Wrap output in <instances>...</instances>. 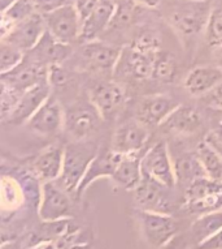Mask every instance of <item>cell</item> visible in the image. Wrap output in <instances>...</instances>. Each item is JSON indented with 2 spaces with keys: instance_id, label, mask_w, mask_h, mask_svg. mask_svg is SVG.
<instances>
[{
  "instance_id": "obj_1",
  "label": "cell",
  "mask_w": 222,
  "mask_h": 249,
  "mask_svg": "<svg viewBox=\"0 0 222 249\" xmlns=\"http://www.w3.org/2000/svg\"><path fill=\"white\" fill-rule=\"evenodd\" d=\"M209 3L194 0H172L166 5V21L183 42L204 33L210 12Z\"/></svg>"
},
{
  "instance_id": "obj_2",
  "label": "cell",
  "mask_w": 222,
  "mask_h": 249,
  "mask_svg": "<svg viewBox=\"0 0 222 249\" xmlns=\"http://www.w3.org/2000/svg\"><path fill=\"white\" fill-rule=\"evenodd\" d=\"M100 147L93 141H73L64 146V163L61 176L56 183L69 195L77 193L90 164L93 163Z\"/></svg>"
},
{
  "instance_id": "obj_3",
  "label": "cell",
  "mask_w": 222,
  "mask_h": 249,
  "mask_svg": "<svg viewBox=\"0 0 222 249\" xmlns=\"http://www.w3.org/2000/svg\"><path fill=\"white\" fill-rule=\"evenodd\" d=\"M142 236L154 248H160L178 235V225L168 213L139 209L135 213Z\"/></svg>"
},
{
  "instance_id": "obj_4",
  "label": "cell",
  "mask_w": 222,
  "mask_h": 249,
  "mask_svg": "<svg viewBox=\"0 0 222 249\" xmlns=\"http://www.w3.org/2000/svg\"><path fill=\"white\" fill-rule=\"evenodd\" d=\"M142 172L170 189L177 185L175 167L166 142L159 141L142 155Z\"/></svg>"
},
{
  "instance_id": "obj_5",
  "label": "cell",
  "mask_w": 222,
  "mask_h": 249,
  "mask_svg": "<svg viewBox=\"0 0 222 249\" xmlns=\"http://www.w3.org/2000/svg\"><path fill=\"white\" fill-rule=\"evenodd\" d=\"M46 29L55 39L64 45L79 41L82 20L73 4H66L51 13L43 15Z\"/></svg>"
},
{
  "instance_id": "obj_6",
  "label": "cell",
  "mask_w": 222,
  "mask_h": 249,
  "mask_svg": "<svg viewBox=\"0 0 222 249\" xmlns=\"http://www.w3.org/2000/svg\"><path fill=\"white\" fill-rule=\"evenodd\" d=\"M38 214L43 222L69 219L72 216V201L69 193L56 181L42 184Z\"/></svg>"
},
{
  "instance_id": "obj_7",
  "label": "cell",
  "mask_w": 222,
  "mask_h": 249,
  "mask_svg": "<svg viewBox=\"0 0 222 249\" xmlns=\"http://www.w3.org/2000/svg\"><path fill=\"white\" fill-rule=\"evenodd\" d=\"M100 119L103 118L90 101L76 103L65 112L64 128L73 141H81L96 131Z\"/></svg>"
},
{
  "instance_id": "obj_8",
  "label": "cell",
  "mask_w": 222,
  "mask_h": 249,
  "mask_svg": "<svg viewBox=\"0 0 222 249\" xmlns=\"http://www.w3.org/2000/svg\"><path fill=\"white\" fill-rule=\"evenodd\" d=\"M46 32L47 29L43 16L39 13H34L26 20L15 25L9 30V33L1 38V41L16 46L24 53H29L38 45V42L41 41Z\"/></svg>"
},
{
  "instance_id": "obj_9",
  "label": "cell",
  "mask_w": 222,
  "mask_h": 249,
  "mask_svg": "<svg viewBox=\"0 0 222 249\" xmlns=\"http://www.w3.org/2000/svg\"><path fill=\"white\" fill-rule=\"evenodd\" d=\"M64 124L65 112L53 97H49L26 123L30 131L41 136L57 135L61 129H64Z\"/></svg>"
},
{
  "instance_id": "obj_10",
  "label": "cell",
  "mask_w": 222,
  "mask_h": 249,
  "mask_svg": "<svg viewBox=\"0 0 222 249\" xmlns=\"http://www.w3.org/2000/svg\"><path fill=\"white\" fill-rule=\"evenodd\" d=\"M179 106L170 95L152 94L143 97L137 106V119L147 127L162 125L168 116Z\"/></svg>"
},
{
  "instance_id": "obj_11",
  "label": "cell",
  "mask_w": 222,
  "mask_h": 249,
  "mask_svg": "<svg viewBox=\"0 0 222 249\" xmlns=\"http://www.w3.org/2000/svg\"><path fill=\"white\" fill-rule=\"evenodd\" d=\"M147 128L138 119L124 123L114 131L111 149L121 154H137L145 146L148 140L150 133Z\"/></svg>"
},
{
  "instance_id": "obj_12",
  "label": "cell",
  "mask_w": 222,
  "mask_h": 249,
  "mask_svg": "<svg viewBox=\"0 0 222 249\" xmlns=\"http://www.w3.org/2000/svg\"><path fill=\"white\" fill-rule=\"evenodd\" d=\"M90 102L93 103L103 119H108L117 114L126 101L125 90L116 82H99L89 94Z\"/></svg>"
},
{
  "instance_id": "obj_13",
  "label": "cell",
  "mask_w": 222,
  "mask_h": 249,
  "mask_svg": "<svg viewBox=\"0 0 222 249\" xmlns=\"http://www.w3.org/2000/svg\"><path fill=\"white\" fill-rule=\"evenodd\" d=\"M166 189H170L152 178L143 175L141 183L134 189V200L142 210L168 213L170 204L166 197Z\"/></svg>"
},
{
  "instance_id": "obj_14",
  "label": "cell",
  "mask_w": 222,
  "mask_h": 249,
  "mask_svg": "<svg viewBox=\"0 0 222 249\" xmlns=\"http://www.w3.org/2000/svg\"><path fill=\"white\" fill-rule=\"evenodd\" d=\"M154 59L155 56L141 53L129 46L122 49L114 73L131 77L138 81L148 80L152 77L154 72Z\"/></svg>"
},
{
  "instance_id": "obj_15",
  "label": "cell",
  "mask_w": 222,
  "mask_h": 249,
  "mask_svg": "<svg viewBox=\"0 0 222 249\" xmlns=\"http://www.w3.org/2000/svg\"><path fill=\"white\" fill-rule=\"evenodd\" d=\"M43 81H48V67L39 63H25V60L13 71L1 74V82L21 94Z\"/></svg>"
},
{
  "instance_id": "obj_16",
  "label": "cell",
  "mask_w": 222,
  "mask_h": 249,
  "mask_svg": "<svg viewBox=\"0 0 222 249\" xmlns=\"http://www.w3.org/2000/svg\"><path fill=\"white\" fill-rule=\"evenodd\" d=\"M51 88L52 86L49 85L48 81H43L32 89L24 91L18 99L16 108L8 118V122L15 125L26 124L29 119L51 97Z\"/></svg>"
},
{
  "instance_id": "obj_17",
  "label": "cell",
  "mask_w": 222,
  "mask_h": 249,
  "mask_svg": "<svg viewBox=\"0 0 222 249\" xmlns=\"http://www.w3.org/2000/svg\"><path fill=\"white\" fill-rule=\"evenodd\" d=\"M122 50L100 41H91L83 43L81 47L82 60L86 67L94 71H111L116 68Z\"/></svg>"
},
{
  "instance_id": "obj_18",
  "label": "cell",
  "mask_w": 222,
  "mask_h": 249,
  "mask_svg": "<svg viewBox=\"0 0 222 249\" xmlns=\"http://www.w3.org/2000/svg\"><path fill=\"white\" fill-rule=\"evenodd\" d=\"M124 155L125 154L117 153L111 147L107 149V150L100 149L96 157H95V160H93V163L90 164L89 170L86 172L85 178L82 180L81 185H79V188L76 193V197L79 198L82 193L85 192L87 187H90L94 181L103 179V178L111 179L113 176L120 162L122 160V158H124Z\"/></svg>"
},
{
  "instance_id": "obj_19",
  "label": "cell",
  "mask_w": 222,
  "mask_h": 249,
  "mask_svg": "<svg viewBox=\"0 0 222 249\" xmlns=\"http://www.w3.org/2000/svg\"><path fill=\"white\" fill-rule=\"evenodd\" d=\"M64 163V147L48 146L42 150L32 162V171L42 183L56 181L63 172Z\"/></svg>"
},
{
  "instance_id": "obj_20",
  "label": "cell",
  "mask_w": 222,
  "mask_h": 249,
  "mask_svg": "<svg viewBox=\"0 0 222 249\" xmlns=\"http://www.w3.org/2000/svg\"><path fill=\"white\" fill-rule=\"evenodd\" d=\"M117 4L111 0H100L95 11L82 22L81 38L82 43L96 41L100 34H103L111 26L116 15Z\"/></svg>"
},
{
  "instance_id": "obj_21",
  "label": "cell",
  "mask_w": 222,
  "mask_h": 249,
  "mask_svg": "<svg viewBox=\"0 0 222 249\" xmlns=\"http://www.w3.org/2000/svg\"><path fill=\"white\" fill-rule=\"evenodd\" d=\"M162 125L166 131L172 132L174 135L189 137V136L198 135L202 131L203 118L198 108L179 105L168 116Z\"/></svg>"
},
{
  "instance_id": "obj_22",
  "label": "cell",
  "mask_w": 222,
  "mask_h": 249,
  "mask_svg": "<svg viewBox=\"0 0 222 249\" xmlns=\"http://www.w3.org/2000/svg\"><path fill=\"white\" fill-rule=\"evenodd\" d=\"M222 82V71L217 67H195L187 73L183 88L192 97L204 98Z\"/></svg>"
},
{
  "instance_id": "obj_23",
  "label": "cell",
  "mask_w": 222,
  "mask_h": 249,
  "mask_svg": "<svg viewBox=\"0 0 222 249\" xmlns=\"http://www.w3.org/2000/svg\"><path fill=\"white\" fill-rule=\"evenodd\" d=\"M143 178L142 172V157L139 153L137 154H125L116 168L113 176L111 180L116 185L126 189V191H134L137 185L141 183Z\"/></svg>"
},
{
  "instance_id": "obj_24",
  "label": "cell",
  "mask_w": 222,
  "mask_h": 249,
  "mask_svg": "<svg viewBox=\"0 0 222 249\" xmlns=\"http://www.w3.org/2000/svg\"><path fill=\"white\" fill-rule=\"evenodd\" d=\"M72 51V47L69 45H64L51 36L48 32H46L42 39L38 42V45L30 51L35 53L36 61L42 64V61L48 63V67L52 64H60L65 60Z\"/></svg>"
},
{
  "instance_id": "obj_25",
  "label": "cell",
  "mask_w": 222,
  "mask_h": 249,
  "mask_svg": "<svg viewBox=\"0 0 222 249\" xmlns=\"http://www.w3.org/2000/svg\"><path fill=\"white\" fill-rule=\"evenodd\" d=\"M222 229V210L203 214L192 222L190 227L191 239L199 245Z\"/></svg>"
},
{
  "instance_id": "obj_26",
  "label": "cell",
  "mask_w": 222,
  "mask_h": 249,
  "mask_svg": "<svg viewBox=\"0 0 222 249\" xmlns=\"http://www.w3.org/2000/svg\"><path fill=\"white\" fill-rule=\"evenodd\" d=\"M74 232L76 231H73V232L70 231V218L55 222H43L32 235V245L38 247L45 243L59 240L61 237L68 236Z\"/></svg>"
},
{
  "instance_id": "obj_27",
  "label": "cell",
  "mask_w": 222,
  "mask_h": 249,
  "mask_svg": "<svg viewBox=\"0 0 222 249\" xmlns=\"http://www.w3.org/2000/svg\"><path fill=\"white\" fill-rule=\"evenodd\" d=\"M196 155L202 163L206 175L209 179L222 184V160L221 157L216 153L213 147L206 142V140L198 145Z\"/></svg>"
},
{
  "instance_id": "obj_28",
  "label": "cell",
  "mask_w": 222,
  "mask_h": 249,
  "mask_svg": "<svg viewBox=\"0 0 222 249\" xmlns=\"http://www.w3.org/2000/svg\"><path fill=\"white\" fill-rule=\"evenodd\" d=\"M34 13L36 12L32 0H17L8 11L1 13V38L7 36L15 25L26 20Z\"/></svg>"
},
{
  "instance_id": "obj_29",
  "label": "cell",
  "mask_w": 222,
  "mask_h": 249,
  "mask_svg": "<svg viewBox=\"0 0 222 249\" xmlns=\"http://www.w3.org/2000/svg\"><path fill=\"white\" fill-rule=\"evenodd\" d=\"M175 174L178 181L191 184L195 179L206 176L196 153L195 154H183L174 162Z\"/></svg>"
},
{
  "instance_id": "obj_30",
  "label": "cell",
  "mask_w": 222,
  "mask_h": 249,
  "mask_svg": "<svg viewBox=\"0 0 222 249\" xmlns=\"http://www.w3.org/2000/svg\"><path fill=\"white\" fill-rule=\"evenodd\" d=\"M204 37L210 49H222V0L210 8Z\"/></svg>"
},
{
  "instance_id": "obj_31",
  "label": "cell",
  "mask_w": 222,
  "mask_h": 249,
  "mask_svg": "<svg viewBox=\"0 0 222 249\" xmlns=\"http://www.w3.org/2000/svg\"><path fill=\"white\" fill-rule=\"evenodd\" d=\"M177 73V61L169 53H160L155 55L152 78L160 82H172Z\"/></svg>"
},
{
  "instance_id": "obj_32",
  "label": "cell",
  "mask_w": 222,
  "mask_h": 249,
  "mask_svg": "<svg viewBox=\"0 0 222 249\" xmlns=\"http://www.w3.org/2000/svg\"><path fill=\"white\" fill-rule=\"evenodd\" d=\"M222 192V184L209 179L208 176H202L195 179L186 188V201L200 200L203 197L210 196L214 193Z\"/></svg>"
},
{
  "instance_id": "obj_33",
  "label": "cell",
  "mask_w": 222,
  "mask_h": 249,
  "mask_svg": "<svg viewBox=\"0 0 222 249\" xmlns=\"http://www.w3.org/2000/svg\"><path fill=\"white\" fill-rule=\"evenodd\" d=\"M160 45H161V38L159 36L158 30L144 29L135 36L131 47L143 53L155 56L160 51Z\"/></svg>"
},
{
  "instance_id": "obj_34",
  "label": "cell",
  "mask_w": 222,
  "mask_h": 249,
  "mask_svg": "<svg viewBox=\"0 0 222 249\" xmlns=\"http://www.w3.org/2000/svg\"><path fill=\"white\" fill-rule=\"evenodd\" d=\"M25 60V53L8 42L1 41L0 46V74L8 73Z\"/></svg>"
},
{
  "instance_id": "obj_35",
  "label": "cell",
  "mask_w": 222,
  "mask_h": 249,
  "mask_svg": "<svg viewBox=\"0 0 222 249\" xmlns=\"http://www.w3.org/2000/svg\"><path fill=\"white\" fill-rule=\"evenodd\" d=\"M22 202V188L12 178L4 176L1 180V204L3 208L15 210Z\"/></svg>"
},
{
  "instance_id": "obj_36",
  "label": "cell",
  "mask_w": 222,
  "mask_h": 249,
  "mask_svg": "<svg viewBox=\"0 0 222 249\" xmlns=\"http://www.w3.org/2000/svg\"><path fill=\"white\" fill-rule=\"evenodd\" d=\"M185 208L187 212L192 213V214H202V215L206 213L222 210V192L203 197L200 200L186 201Z\"/></svg>"
},
{
  "instance_id": "obj_37",
  "label": "cell",
  "mask_w": 222,
  "mask_h": 249,
  "mask_svg": "<svg viewBox=\"0 0 222 249\" xmlns=\"http://www.w3.org/2000/svg\"><path fill=\"white\" fill-rule=\"evenodd\" d=\"M21 93L16 91L8 85L1 82V95H0V111H1V120H8L12 112L16 108Z\"/></svg>"
},
{
  "instance_id": "obj_38",
  "label": "cell",
  "mask_w": 222,
  "mask_h": 249,
  "mask_svg": "<svg viewBox=\"0 0 222 249\" xmlns=\"http://www.w3.org/2000/svg\"><path fill=\"white\" fill-rule=\"evenodd\" d=\"M35 12L39 15H47L66 4H73V0H32Z\"/></svg>"
},
{
  "instance_id": "obj_39",
  "label": "cell",
  "mask_w": 222,
  "mask_h": 249,
  "mask_svg": "<svg viewBox=\"0 0 222 249\" xmlns=\"http://www.w3.org/2000/svg\"><path fill=\"white\" fill-rule=\"evenodd\" d=\"M69 80L68 72L60 64H52L48 67V82L51 86H63Z\"/></svg>"
},
{
  "instance_id": "obj_40",
  "label": "cell",
  "mask_w": 222,
  "mask_h": 249,
  "mask_svg": "<svg viewBox=\"0 0 222 249\" xmlns=\"http://www.w3.org/2000/svg\"><path fill=\"white\" fill-rule=\"evenodd\" d=\"M99 3H100V0H73V5L77 9L82 22L95 11Z\"/></svg>"
},
{
  "instance_id": "obj_41",
  "label": "cell",
  "mask_w": 222,
  "mask_h": 249,
  "mask_svg": "<svg viewBox=\"0 0 222 249\" xmlns=\"http://www.w3.org/2000/svg\"><path fill=\"white\" fill-rule=\"evenodd\" d=\"M206 106L216 111H222V82L216 86L209 94L204 97Z\"/></svg>"
},
{
  "instance_id": "obj_42",
  "label": "cell",
  "mask_w": 222,
  "mask_h": 249,
  "mask_svg": "<svg viewBox=\"0 0 222 249\" xmlns=\"http://www.w3.org/2000/svg\"><path fill=\"white\" fill-rule=\"evenodd\" d=\"M196 249H222V229L196 245Z\"/></svg>"
},
{
  "instance_id": "obj_43",
  "label": "cell",
  "mask_w": 222,
  "mask_h": 249,
  "mask_svg": "<svg viewBox=\"0 0 222 249\" xmlns=\"http://www.w3.org/2000/svg\"><path fill=\"white\" fill-rule=\"evenodd\" d=\"M158 249H189V245H187V241L185 240V237L182 235H177L172 240L168 241L166 244H164Z\"/></svg>"
},
{
  "instance_id": "obj_44",
  "label": "cell",
  "mask_w": 222,
  "mask_h": 249,
  "mask_svg": "<svg viewBox=\"0 0 222 249\" xmlns=\"http://www.w3.org/2000/svg\"><path fill=\"white\" fill-rule=\"evenodd\" d=\"M133 1L137 5H141V7H144V8L155 9L160 7L165 0H133Z\"/></svg>"
},
{
  "instance_id": "obj_45",
  "label": "cell",
  "mask_w": 222,
  "mask_h": 249,
  "mask_svg": "<svg viewBox=\"0 0 222 249\" xmlns=\"http://www.w3.org/2000/svg\"><path fill=\"white\" fill-rule=\"evenodd\" d=\"M209 137H212V139H214L216 141H218L220 143H222V123L218 122V125L216 128H213L212 129V132H210Z\"/></svg>"
},
{
  "instance_id": "obj_46",
  "label": "cell",
  "mask_w": 222,
  "mask_h": 249,
  "mask_svg": "<svg viewBox=\"0 0 222 249\" xmlns=\"http://www.w3.org/2000/svg\"><path fill=\"white\" fill-rule=\"evenodd\" d=\"M206 141L208 143H209L210 146L213 147L214 150H216V153H217L220 157H221V160H222V143H220L218 141H216L214 139H212V137H209V136H206Z\"/></svg>"
},
{
  "instance_id": "obj_47",
  "label": "cell",
  "mask_w": 222,
  "mask_h": 249,
  "mask_svg": "<svg viewBox=\"0 0 222 249\" xmlns=\"http://www.w3.org/2000/svg\"><path fill=\"white\" fill-rule=\"evenodd\" d=\"M16 1L17 0H0V11H1V13H4L5 11H8Z\"/></svg>"
},
{
  "instance_id": "obj_48",
  "label": "cell",
  "mask_w": 222,
  "mask_h": 249,
  "mask_svg": "<svg viewBox=\"0 0 222 249\" xmlns=\"http://www.w3.org/2000/svg\"><path fill=\"white\" fill-rule=\"evenodd\" d=\"M216 67L220 68L222 71V49L217 50V53H216Z\"/></svg>"
},
{
  "instance_id": "obj_49",
  "label": "cell",
  "mask_w": 222,
  "mask_h": 249,
  "mask_svg": "<svg viewBox=\"0 0 222 249\" xmlns=\"http://www.w3.org/2000/svg\"><path fill=\"white\" fill-rule=\"evenodd\" d=\"M68 249H91L90 244H73L72 247H69Z\"/></svg>"
},
{
  "instance_id": "obj_50",
  "label": "cell",
  "mask_w": 222,
  "mask_h": 249,
  "mask_svg": "<svg viewBox=\"0 0 222 249\" xmlns=\"http://www.w3.org/2000/svg\"><path fill=\"white\" fill-rule=\"evenodd\" d=\"M220 112V115H218V122L222 123V111H218Z\"/></svg>"
},
{
  "instance_id": "obj_51",
  "label": "cell",
  "mask_w": 222,
  "mask_h": 249,
  "mask_svg": "<svg viewBox=\"0 0 222 249\" xmlns=\"http://www.w3.org/2000/svg\"><path fill=\"white\" fill-rule=\"evenodd\" d=\"M194 1H206V3H209L210 0H194Z\"/></svg>"
},
{
  "instance_id": "obj_52",
  "label": "cell",
  "mask_w": 222,
  "mask_h": 249,
  "mask_svg": "<svg viewBox=\"0 0 222 249\" xmlns=\"http://www.w3.org/2000/svg\"><path fill=\"white\" fill-rule=\"evenodd\" d=\"M111 1H114V3H116V1H121V0H111Z\"/></svg>"
}]
</instances>
